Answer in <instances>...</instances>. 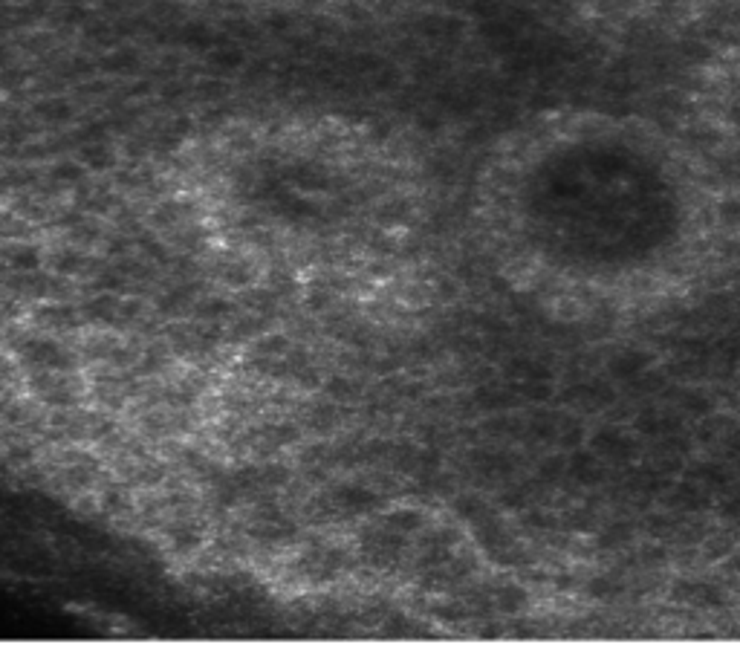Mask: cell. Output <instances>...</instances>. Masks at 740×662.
<instances>
[{"label":"cell","mask_w":740,"mask_h":662,"mask_svg":"<svg viewBox=\"0 0 740 662\" xmlns=\"http://www.w3.org/2000/svg\"><path fill=\"white\" fill-rule=\"evenodd\" d=\"M24 356L29 364H35L41 367V371H47V374H62V371H70V364H72V356L70 353L52 342V338H33L26 347H24Z\"/></svg>","instance_id":"cell-2"},{"label":"cell","mask_w":740,"mask_h":662,"mask_svg":"<svg viewBox=\"0 0 740 662\" xmlns=\"http://www.w3.org/2000/svg\"><path fill=\"white\" fill-rule=\"evenodd\" d=\"M703 110L715 134L740 156V52L708 76Z\"/></svg>","instance_id":"cell-1"}]
</instances>
